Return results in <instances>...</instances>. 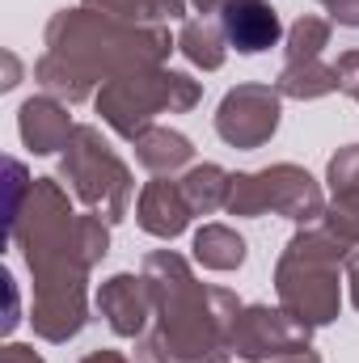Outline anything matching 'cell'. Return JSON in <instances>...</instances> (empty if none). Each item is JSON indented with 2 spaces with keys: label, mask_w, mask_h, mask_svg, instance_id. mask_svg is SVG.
<instances>
[{
  "label": "cell",
  "mask_w": 359,
  "mask_h": 363,
  "mask_svg": "<svg viewBox=\"0 0 359 363\" xmlns=\"http://www.w3.org/2000/svg\"><path fill=\"white\" fill-rule=\"evenodd\" d=\"M224 30L241 51H263L279 38V21L267 4H228L224 9Z\"/></svg>",
  "instance_id": "obj_1"
}]
</instances>
